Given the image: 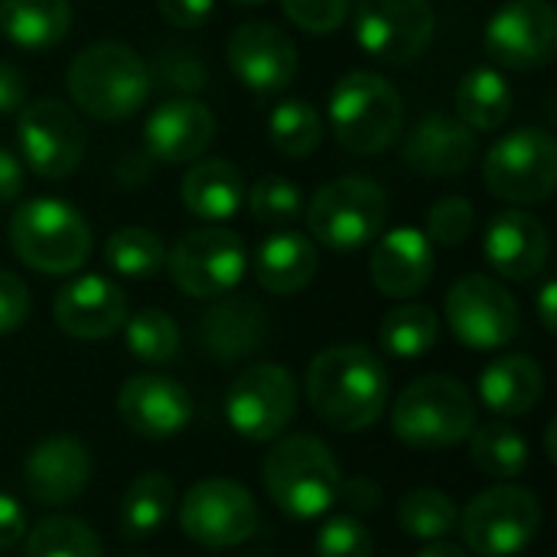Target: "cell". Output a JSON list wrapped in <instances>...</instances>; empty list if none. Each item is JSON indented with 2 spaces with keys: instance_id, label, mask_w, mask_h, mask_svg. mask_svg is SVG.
Listing matches in <instances>:
<instances>
[{
  "instance_id": "cell-15",
  "label": "cell",
  "mask_w": 557,
  "mask_h": 557,
  "mask_svg": "<svg viewBox=\"0 0 557 557\" xmlns=\"http://www.w3.org/2000/svg\"><path fill=\"white\" fill-rule=\"evenodd\" d=\"M16 121V144L23 163L42 180H62L78 170L88 137L78 114L59 98H39L23 104Z\"/></svg>"
},
{
  "instance_id": "cell-1",
  "label": "cell",
  "mask_w": 557,
  "mask_h": 557,
  "mask_svg": "<svg viewBox=\"0 0 557 557\" xmlns=\"http://www.w3.org/2000/svg\"><path fill=\"white\" fill-rule=\"evenodd\" d=\"M307 398L323 424L359 434L388 405V372L369 346H330L307 369Z\"/></svg>"
},
{
  "instance_id": "cell-7",
  "label": "cell",
  "mask_w": 557,
  "mask_h": 557,
  "mask_svg": "<svg viewBox=\"0 0 557 557\" xmlns=\"http://www.w3.org/2000/svg\"><path fill=\"white\" fill-rule=\"evenodd\" d=\"M388 222V193L372 176H339L320 186L307 206L310 235L330 251H356L375 242Z\"/></svg>"
},
{
  "instance_id": "cell-41",
  "label": "cell",
  "mask_w": 557,
  "mask_h": 557,
  "mask_svg": "<svg viewBox=\"0 0 557 557\" xmlns=\"http://www.w3.org/2000/svg\"><path fill=\"white\" fill-rule=\"evenodd\" d=\"M150 78H160L166 88H173L176 95H186V98H196L209 85L206 62L193 49H183V46L163 49L150 69Z\"/></svg>"
},
{
  "instance_id": "cell-2",
  "label": "cell",
  "mask_w": 557,
  "mask_h": 557,
  "mask_svg": "<svg viewBox=\"0 0 557 557\" xmlns=\"http://www.w3.org/2000/svg\"><path fill=\"white\" fill-rule=\"evenodd\" d=\"M69 98L95 121H124L137 114L153 88L150 65L127 46L101 39L75 52L65 72Z\"/></svg>"
},
{
  "instance_id": "cell-21",
  "label": "cell",
  "mask_w": 557,
  "mask_h": 557,
  "mask_svg": "<svg viewBox=\"0 0 557 557\" xmlns=\"http://www.w3.org/2000/svg\"><path fill=\"white\" fill-rule=\"evenodd\" d=\"M91 480V454L82 441L69 434H52L39 441L23 463L26 493L42 506H65L85 493Z\"/></svg>"
},
{
  "instance_id": "cell-47",
  "label": "cell",
  "mask_w": 557,
  "mask_h": 557,
  "mask_svg": "<svg viewBox=\"0 0 557 557\" xmlns=\"http://www.w3.org/2000/svg\"><path fill=\"white\" fill-rule=\"evenodd\" d=\"M26 104V78L16 65L0 59V114H16Z\"/></svg>"
},
{
  "instance_id": "cell-27",
  "label": "cell",
  "mask_w": 557,
  "mask_h": 557,
  "mask_svg": "<svg viewBox=\"0 0 557 557\" xmlns=\"http://www.w3.org/2000/svg\"><path fill=\"white\" fill-rule=\"evenodd\" d=\"M545 395V372L532 356H499L480 375V398L499 418L529 414Z\"/></svg>"
},
{
  "instance_id": "cell-43",
  "label": "cell",
  "mask_w": 557,
  "mask_h": 557,
  "mask_svg": "<svg viewBox=\"0 0 557 557\" xmlns=\"http://www.w3.org/2000/svg\"><path fill=\"white\" fill-rule=\"evenodd\" d=\"M281 7H284L287 20L294 26H300L304 33L330 36L346 23L352 0H281Z\"/></svg>"
},
{
  "instance_id": "cell-52",
  "label": "cell",
  "mask_w": 557,
  "mask_h": 557,
  "mask_svg": "<svg viewBox=\"0 0 557 557\" xmlns=\"http://www.w3.org/2000/svg\"><path fill=\"white\" fill-rule=\"evenodd\" d=\"M555 431H557V421L548 424V460H555Z\"/></svg>"
},
{
  "instance_id": "cell-34",
  "label": "cell",
  "mask_w": 557,
  "mask_h": 557,
  "mask_svg": "<svg viewBox=\"0 0 557 557\" xmlns=\"http://www.w3.org/2000/svg\"><path fill=\"white\" fill-rule=\"evenodd\" d=\"M441 333L437 313L424 304H401L385 313L379 343L388 356L395 359H421L424 352L434 349Z\"/></svg>"
},
{
  "instance_id": "cell-44",
  "label": "cell",
  "mask_w": 557,
  "mask_h": 557,
  "mask_svg": "<svg viewBox=\"0 0 557 557\" xmlns=\"http://www.w3.org/2000/svg\"><path fill=\"white\" fill-rule=\"evenodd\" d=\"M29 287L16 274L0 271V336L16 333L29 320Z\"/></svg>"
},
{
  "instance_id": "cell-19",
  "label": "cell",
  "mask_w": 557,
  "mask_h": 557,
  "mask_svg": "<svg viewBox=\"0 0 557 557\" xmlns=\"http://www.w3.org/2000/svg\"><path fill=\"white\" fill-rule=\"evenodd\" d=\"M55 326L72 339H108L127 320V294L101 274H82L52 300Z\"/></svg>"
},
{
  "instance_id": "cell-33",
  "label": "cell",
  "mask_w": 557,
  "mask_h": 557,
  "mask_svg": "<svg viewBox=\"0 0 557 557\" xmlns=\"http://www.w3.org/2000/svg\"><path fill=\"white\" fill-rule=\"evenodd\" d=\"M104 261L114 274L131 281H147L166 268V245L157 232L140 225H124L108 235L104 242Z\"/></svg>"
},
{
  "instance_id": "cell-31",
  "label": "cell",
  "mask_w": 557,
  "mask_h": 557,
  "mask_svg": "<svg viewBox=\"0 0 557 557\" xmlns=\"http://www.w3.org/2000/svg\"><path fill=\"white\" fill-rule=\"evenodd\" d=\"M173 512V483L166 473H140L124 499H121V512H117V529L127 542H140L157 535L166 519Z\"/></svg>"
},
{
  "instance_id": "cell-26",
  "label": "cell",
  "mask_w": 557,
  "mask_h": 557,
  "mask_svg": "<svg viewBox=\"0 0 557 557\" xmlns=\"http://www.w3.org/2000/svg\"><path fill=\"white\" fill-rule=\"evenodd\" d=\"M183 206L202 222H228L245 206V176L222 157L193 160L180 186Z\"/></svg>"
},
{
  "instance_id": "cell-24",
  "label": "cell",
  "mask_w": 557,
  "mask_h": 557,
  "mask_svg": "<svg viewBox=\"0 0 557 557\" xmlns=\"http://www.w3.org/2000/svg\"><path fill=\"white\" fill-rule=\"evenodd\" d=\"M271 333V320L251 297H222L202 310L196 336L209 359L242 362L255 356Z\"/></svg>"
},
{
  "instance_id": "cell-36",
  "label": "cell",
  "mask_w": 557,
  "mask_h": 557,
  "mask_svg": "<svg viewBox=\"0 0 557 557\" xmlns=\"http://www.w3.org/2000/svg\"><path fill=\"white\" fill-rule=\"evenodd\" d=\"M26 557H101V542L82 519L49 516L26 529Z\"/></svg>"
},
{
  "instance_id": "cell-28",
  "label": "cell",
  "mask_w": 557,
  "mask_h": 557,
  "mask_svg": "<svg viewBox=\"0 0 557 557\" xmlns=\"http://www.w3.org/2000/svg\"><path fill=\"white\" fill-rule=\"evenodd\" d=\"M317 245L300 232H274L255 255V277L268 294L287 297L304 290L317 274Z\"/></svg>"
},
{
  "instance_id": "cell-10",
  "label": "cell",
  "mask_w": 557,
  "mask_h": 557,
  "mask_svg": "<svg viewBox=\"0 0 557 557\" xmlns=\"http://www.w3.org/2000/svg\"><path fill=\"white\" fill-rule=\"evenodd\" d=\"M166 271L186 297L212 300L242 284L248 271V248L228 228H193L166 251Z\"/></svg>"
},
{
  "instance_id": "cell-49",
  "label": "cell",
  "mask_w": 557,
  "mask_h": 557,
  "mask_svg": "<svg viewBox=\"0 0 557 557\" xmlns=\"http://www.w3.org/2000/svg\"><path fill=\"white\" fill-rule=\"evenodd\" d=\"M23 193V160L10 150L0 147V202H10Z\"/></svg>"
},
{
  "instance_id": "cell-51",
  "label": "cell",
  "mask_w": 557,
  "mask_h": 557,
  "mask_svg": "<svg viewBox=\"0 0 557 557\" xmlns=\"http://www.w3.org/2000/svg\"><path fill=\"white\" fill-rule=\"evenodd\" d=\"M418 557H467V552L460 545H450V542H428V548Z\"/></svg>"
},
{
  "instance_id": "cell-14",
  "label": "cell",
  "mask_w": 557,
  "mask_h": 557,
  "mask_svg": "<svg viewBox=\"0 0 557 557\" xmlns=\"http://www.w3.org/2000/svg\"><path fill=\"white\" fill-rule=\"evenodd\" d=\"M180 529L199 548H235L258 532V506L235 480H202L180 503Z\"/></svg>"
},
{
  "instance_id": "cell-5",
  "label": "cell",
  "mask_w": 557,
  "mask_h": 557,
  "mask_svg": "<svg viewBox=\"0 0 557 557\" xmlns=\"http://www.w3.org/2000/svg\"><path fill=\"white\" fill-rule=\"evenodd\" d=\"M330 127L349 153H382L405 131V98L379 72L356 69L330 95Z\"/></svg>"
},
{
  "instance_id": "cell-30",
  "label": "cell",
  "mask_w": 557,
  "mask_h": 557,
  "mask_svg": "<svg viewBox=\"0 0 557 557\" xmlns=\"http://www.w3.org/2000/svg\"><path fill=\"white\" fill-rule=\"evenodd\" d=\"M454 108H457V117L470 131H480V134L496 131L512 114V85L506 82V75L499 69L476 65L460 78Z\"/></svg>"
},
{
  "instance_id": "cell-3",
  "label": "cell",
  "mask_w": 557,
  "mask_h": 557,
  "mask_svg": "<svg viewBox=\"0 0 557 557\" xmlns=\"http://www.w3.org/2000/svg\"><path fill=\"white\" fill-rule=\"evenodd\" d=\"M343 486V470L333 450L310 434L281 437L264 457V490L271 503L290 519L326 516Z\"/></svg>"
},
{
  "instance_id": "cell-37",
  "label": "cell",
  "mask_w": 557,
  "mask_h": 557,
  "mask_svg": "<svg viewBox=\"0 0 557 557\" xmlns=\"http://www.w3.org/2000/svg\"><path fill=\"white\" fill-rule=\"evenodd\" d=\"M124 336H127L131 356L147 362V366L173 362L180 352V343H183L176 320L157 307H147L140 313H134L131 320H124Z\"/></svg>"
},
{
  "instance_id": "cell-40",
  "label": "cell",
  "mask_w": 557,
  "mask_h": 557,
  "mask_svg": "<svg viewBox=\"0 0 557 557\" xmlns=\"http://www.w3.org/2000/svg\"><path fill=\"white\" fill-rule=\"evenodd\" d=\"M476 228V209L467 196H444L428 209L424 219V235L431 245H463Z\"/></svg>"
},
{
  "instance_id": "cell-50",
  "label": "cell",
  "mask_w": 557,
  "mask_h": 557,
  "mask_svg": "<svg viewBox=\"0 0 557 557\" xmlns=\"http://www.w3.org/2000/svg\"><path fill=\"white\" fill-rule=\"evenodd\" d=\"M557 284L555 281H545L542 284V294H539V320L545 326V333H557Z\"/></svg>"
},
{
  "instance_id": "cell-18",
  "label": "cell",
  "mask_w": 557,
  "mask_h": 557,
  "mask_svg": "<svg viewBox=\"0 0 557 557\" xmlns=\"http://www.w3.org/2000/svg\"><path fill=\"white\" fill-rule=\"evenodd\" d=\"M117 414L137 437L166 441L183 434L186 424L193 421V398L176 379L144 372V375H131L121 385Z\"/></svg>"
},
{
  "instance_id": "cell-6",
  "label": "cell",
  "mask_w": 557,
  "mask_h": 557,
  "mask_svg": "<svg viewBox=\"0 0 557 557\" xmlns=\"http://www.w3.org/2000/svg\"><path fill=\"white\" fill-rule=\"evenodd\" d=\"M473 428H476L473 395L450 375H424L411 382L392 408L395 437L418 450L454 447L467 441Z\"/></svg>"
},
{
  "instance_id": "cell-22",
  "label": "cell",
  "mask_w": 557,
  "mask_h": 557,
  "mask_svg": "<svg viewBox=\"0 0 557 557\" xmlns=\"http://www.w3.org/2000/svg\"><path fill=\"white\" fill-rule=\"evenodd\" d=\"M548 228L525 209H503L483 235V255L506 281H532L548 264Z\"/></svg>"
},
{
  "instance_id": "cell-16",
  "label": "cell",
  "mask_w": 557,
  "mask_h": 557,
  "mask_svg": "<svg viewBox=\"0 0 557 557\" xmlns=\"http://www.w3.org/2000/svg\"><path fill=\"white\" fill-rule=\"evenodd\" d=\"M483 46L496 65L542 69L557 52V13L548 0H509L503 3L483 33Z\"/></svg>"
},
{
  "instance_id": "cell-29",
  "label": "cell",
  "mask_w": 557,
  "mask_h": 557,
  "mask_svg": "<svg viewBox=\"0 0 557 557\" xmlns=\"http://www.w3.org/2000/svg\"><path fill=\"white\" fill-rule=\"evenodd\" d=\"M69 0H0V36L23 52H46L69 36Z\"/></svg>"
},
{
  "instance_id": "cell-45",
  "label": "cell",
  "mask_w": 557,
  "mask_h": 557,
  "mask_svg": "<svg viewBox=\"0 0 557 557\" xmlns=\"http://www.w3.org/2000/svg\"><path fill=\"white\" fill-rule=\"evenodd\" d=\"M157 10H160V16H163L170 26L199 29V26L212 16L215 0H157Z\"/></svg>"
},
{
  "instance_id": "cell-53",
  "label": "cell",
  "mask_w": 557,
  "mask_h": 557,
  "mask_svg": "<svg viewBox=\"0 0 557 557\" xmlns=\"http://www.w3.org/2000/svg\"><path fill=\"white\" fill-rule=\"evenodd\" d=\"M232 7H261V3H268V0H228Z\"/></svg>"
},
{
  "instance_id": "cell-17",
  "label": "cell",
  "mask_w": 557,
  "mask_h": 557,
  "mask_svg": "<svg viewBox=\"0 0 557 557\" xmlns=\"http://www.w3.org/2000/svg\"><path fill=\"white\" fill-rule=\"evenodd\" d=\"M225 59L235 78L258 95L284 91L300 69L297 46L290 42V36L264 20L242 23L228 36Z\"/></svg>"
},
{
  "instance_id": "cell-38",
  "label": "cell",
  "mask_w": 557,
  "mask_h": 557,
  "mask_svg": "<svg viewBox=\"0 0 557 557\" xmlns=\"http://www.w3.org/2000/svg\"><path fill=\"white\" fill-rule=\"evenodd\" d=\"M457 506L434 486H418L398 503V525L418 542H437L457 525Z\"/></svg>"
},
{
  "instance_id": "cell-8",
  "label": "cell",
  "mask_w": 557,
  "mask_h": 557,
  "mask_svg": "<svg viewBox=\"0 0 557 557\" xmlns=\"http://www.w3.org/2000/svg\"><path fill=\"white\" fill-rule=\"evenodd\" d=\"M486 189L512 206L545 202L557 186V140L545 127H516L483 160Z\"/></svg>"
},
{
  "instance_id": "cell-48",
  "label": "cell",
  "mask_w": 557,
  "mask_h": 557,
  "mask_svg": "<svg viewBox=\"0 0 557 557\" xmlns=\"http://www.w3.org/2000/svg\"><path fill=\"white\" fill-rule=\"evenodd\" d=\"M23 535H26V512H23V506L13 496L0 493V552L13 548Z\"/></svg>"
},
{
  "instance_id": "cell-23",
  "label": "cell",
  "mask_w": 557,
  "mask_h": 557,
  "mask_svg": "<svg viewBox=\"0 0 557 557\" xmlns=\"http://www.w3.org/2000/svg\"><path fill=\"white\" fill-rule=\"evenodd\" d=\"M369 277L379 294L405 300L421 294L434 277V245L421 228H392L379 235L372 258H369Z\"/></svg>"
},
{
  "instance_id": "cell-13",
  "label": "cell",
  "mask_w": 557,
  "mask_h": 557,
  "mask_svg": "<svg viewBox=\"0 0 557 557\" xmlns=\"http://www.w3.org/2000/svg\"><path fill=\"white\" fill-rule=\"evenodd\" d=\"M444 317L450 333L476 352L503 349L519 333V304L516 297L486 274L460 277L444 300Z\"/></svg>"
},
{
  "instance_id": "cell-39",
  "label": "cell",
  "mask_w": 557,
  "mask_h": 557,
  "mask_svg": "<svg viewBox=\"0 0 557 557\" xmlns=\"http://www.w3.org/2000/svg\"><path fill=\"white\" fill-rule=\"evenodd\" d=\"M248 209L261 225H284L304 215V193L287 176H261L248 189Z\"/></svg>"
},
{
  "instance_id": "cell-35",
  "label": "cell",
  "mask_w": 557,
  "mask_h": 557,
  "mask_svg": "<svg viewBox=\"0 0 557 557\" xmlns=\"http://www.w3.org/2000/svg\"><path fill=\"white\" fill-rule=\"evenodd\" d=\"M268 140L284 157H310L323 144V117L304 98H287L268 114Z\"/></svg>"
},
{
  "instance_id": "cell-4",
  "label": "cell",
  "mask_w": 557,
  "mask_h": 557,
  "mask_svg": "<svg viewBox=\"0 0 557 557\" xmlns=\"http://www.w3.org/2000/svg\"><path fill=\"white\" fill-rule=\"evenodd\" d=\"M10 248L16 258L39 274H72L91 255V225L65 199L36 196L13 209Z\"/></svg>"
},
{
  "instance_id": "cell-42",
  "label": "cell",
  "mask_w": 557,
  "mask_h": 557,
  "mask_svg": "<svg viewBox=\"0 0 557 557\" xmlns=\"http://www.w3.org/2000/svg\"><path fill=\"white\" fill-rule=\"evenodd\" d=\"M375 542L356 516H333L317 535V557H372Z\"/></svg>"
},
{
  "instance_id": "cell-9",
  "label": "cell",
  "mask_w": 557,
  "mask_h": 557,
  "mask_svg": "<svg viewBox=\"0 0 557 557\" xmlns=\"http://www.w3.org/2000/svg\"><path fill=\"white\" fill-rule=\"evenodd\" d=\"M463 542L480 557L519 555L542 525V503L525 486H493L457 516Z\"/></svg>"
},
{
  "instance_id": "cell-11",
  "label": "cell",
  "mask_w": 557,
  "mask_h": 557,
  "mask_svg": "<svg viewBox=\"0 0 557 557\" xmlns=\"http://www.w3.org/2000/svg\"><path fill=\"white\" fill-rule=\"evenodd\" d=\"M352 29L366 55L388 65H411L431 49L437 16L431 0H359Z\"/></svg>"
},
{
  "instance_id": "cell-12",
  "label": "cell",
  "mask_w": 557,
  "mask_h": 557,
  "mask_svg": "<svg viewBox=\"0 0 557 557\" xmlns=\"http://www.w3.org/2000/svg\"><path fill=\"white\" fill-rule=\"evenodd\" d=\"M297 414V382L284 366H248L225 392L228 428L255 444L281 437Z\"/></svg>"
},
{
  "instance_id": "cell-32",
  "label": "cell",
  "mask_w": 557,
  "mask_h": 557,
  "mask_svg": "<svg viewBox=\"0 0 557 557\" xmlns=\"http://www.w3.org/2000/svg\"><path fill=\"white\" fill-rule=\"evenodd\" d=\"M470 457L473 467L493 480H516L529 470V444L509 424H483L470 431Z\"/></svg>"
},
{
  "instance_id": "cell-20",
  "label": "cell",
  "mask_w": 557,
  "mask_h": 557,
  "mask_svg": "<svg viewBox=\"0 0 557 557\" xmlns=\"http://www.w3.org/2000/svg\"><path fill=\"white\" fill-rule=\"evenodd\" d=\"M215 137V117L199 98H166L144 124V150L160 163H193Z\"/></svg>"
},
{
  "instance_id": "cell-46",
  "label": "cell",
  "mask_w": 557,
  "mask_h": 557,
  "mask_svg": "<svg viewBox=\"0 0 557 557\" xmlns=\"http://www.w3.org/2000/svg\"><path fill=\"white\" fill-rule=\"evenodd\" d=\"M336 503H343V506L349 509V516H366V512H375V509H379V503H382V490H379L372 480H366V476L343 480V486H339V499H336Z\"/></svg>"
},
{
  "instance_id": "cell-25",
  "label": "cell",
  "mask_w": 557,
  "mask_h": 557,
  "mask_svg": "<svg viewBox=\"0 0 557 557\" xmlns=\"http://www.w3.org/2000/svg\"><path fill=\"white\" fill-rule=\"evenodd\" d=\"M476 131L454 114H424L405 137V163L421 176H460L476 160Z\"/></svg>"
}]
</instances>
